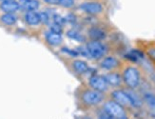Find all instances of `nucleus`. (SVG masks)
<instances>
[{"label":"nucleus","instance_id":"5","mask_svg":"<svg viewBox=\"0 0 155 119\" xmlns=\"http://www.w3.org/2000/svg\"><path fill=\"white\" fill-rule=\"evenodd\" d=\"M90 84L91 86V88L94 90L99 91H105L109 88V84H107V80L105 79L104 76L100 75H93L90 79Z\"/></svg>","mask_w":155,"mask_h":119},{"label":"nucleus","instance_id":"3","mask_svg":"<svg viewBox=\"0 0 155 119\" xmlns=\"http://www.w3.org/2000/svg\"><path fill=\"white\" fill-rule=\"evenodd\" d=\"M87 50L89 51V55L92 58H95V59H99L102 56H104L107 51L105 46L98 40H93L90 43H87Z\"/></svg>","mask_w":155,"mask_h":119},{"label":"nucleus","instance_id":"25","mask_svg":"<svg viewBox=\"0 0 155 119\" xmlns=\"http://www.w3.org/2000/svg\"><path fill=\"white\" fill-rule=\"evenodd\" d=\"M99 117L100 118H107V119H110L111 118V116L109 114H107L106 111H103L102 112H101V114H99Z\"/></svg>","mask_w":155,"mask_h":119},{"label":"nucleus","instance_id":"11","mask_svg":"<svg viewBox=\"0 0 155 119\" xmlns=\"http://www.w3.org/2000/svg\"><path fill=\"white\" fill-rule=\"evenodd\" d=\"M25 19L28 24L30 25H38L40 22H41V19H40V15L37 12H33V11H29L25 15Z\"/></svg>","mask_w":155,"mask_h":119},{"label":"nucleus","instance_id":"22","mask_svg":"<svg viewBox=\"0 0 155 119\" xmlns=\"http://www.w3.org/2000/svg\"><path fill=\"white\" fill-rule=\"evenodd\" d=\"M51 31L56 32V34H61V32H62V27H61V25L54 23L53 25L51 26Z\"/></svg>","mask_w":155,"mask_h":119},{"label":"nucleus","instance_id":"6","mask_svg":"<svg viewBox=\"0 0 155 119\" xmlns=\"http://www.w3.org/2000/svg\"><path fill=\"white\" fill-rule=\"evenodd\" d=\"M111 95H112L113 100L117 102L118 104H120L121 106H123V107H130V106H131L130 96L127 94V91L117 90V91H114L111 94Z\"/></svg>","mask_w":155,"mask_h":119},{"label":"nucleus","instance_id":"13","mask_svg":"<svg viewBox=\"0 0 155 119\" xmlns=\"http://www.w3.org/2000/svg\"><path fill=\"white\" fill-rule=\"evenodd\" d=\"M104 77L107 80V84L114 86V87L119 86L121 84V82H122V78H121V76L118 74H109Z\"/></svg>","mask_w":155,"mask_h":119},{"label":"nucleus","instance_id":"28","mask_svg":"<svg viewBox=\"0 0 155 119\" xmlns=\"http://www.w3.org/2000/svg\"><path fill=\"white\" fill-rule=\"evenodd\" d=\"M2 1H6V0H2Z\"/></svg>","mask_w":155,"mask_h":119},{"label":"nucleus","instance_id":"9","mask_svg":"<svg viewBox=\"0 0 155 119\" xmlns=\"http://www.w3.org/2000/svg\"><path fill=\"white\" fill-rule=\"evenodd\" d=\"M118 65H119L118 60L113 56L106 57L104 60L101 62V67L105 70H112L114 68H116Z\"/></svg>","mask_w":155,"mask_h":119},{"label":"nucleus","instance_id":"10","mask_svg":"<svg viewBox=\"0 0 155 119\" xmlns=\"http://www.w3.org/2000/svg\"><path fill=\"white\" fill-rule=\"evenodd\" d=\"M46 39L51 45H59L62 42V36L61 34H56L54 31H48L46 35Z\"/></svg>","mask_w":155,"mask_h":119},{"label":"nucleus","instance_id":"27","mask_svg":"<svg viewBox=\"0 0 155 119\" xmlns=\"http://www.w3.org/2000/svg\"><path fill=\"white\" fill-rule=\"evenodd\" d=\"M149 54H150V55L152 58L155 59V49H151V50L149 51Z\"/></svg>","mask_w":155,"mask_h":119},{"label":"nucleus","instance_id":"17","mask_svg":"<svg viewBox=\"0 0 155 119\" xmlns=\"http://www.w3.org/2000/svg\"><path fill=\"white\" fill-rule=\"evenodd\" d=\"M0 19H1V21L6 25H13L17 21V17L15 15L11 14V12H7V14L1 16Z\"/></svg>","mask_w":155,"mask_h":119},{"label":"nucleus","instance_id":"4","mask_svg":"<svg viewBox=\"0 0 155 119\" xmlns=\"http://www.w3.org/2000/svg\"><path fill=\"white\" fill-rule=\"evenodd\" d=\"M103 94H102V92L99 91H96V90H94V91H85L83 95H82V99H83V101L87 104V105H97L99 103L102 102L103 100Z\"/></svg>","mask_w":155,"mask_h":119},{"label":"nucleus","instance_id":"15","mask_svg":"<svg viewBox=\"0 0 155 119\" xmlns=\"http://www.w3.org/2000/svg\"><path fill=\"white\" fill-rule=\"evenodd\" d=\"M127 94H129L130 96V102H131V106L132 107H135V108H140L142 107V100H141V98L135 94L134 91H127Z\"/></svg>","mask_w":155,"mask_h":119},{"label":"nucleus","instance_id":"23","mask_svg":"<svg viewBox=\"0 0 155 119\" xmlns=\"http://www.w3.org/2000/svg\"><path fill=\"white\" fill-rule=\"evenodd\" d=\"M54 22L57 23V24H59V25H62L63 23L66 22V19L63 18V17H61L60 15H54Z\"/></svg>","mask_w":155,"mask_h":119},{"label":"nucleus","instance_id":"12","mask_svg":"<svg viewBox=\"0 0 155 119\" xmlns=\"http://www.w3.org/2000/svg\"><path fill=\"white\" fill-rule=\"evenodd\" d=\"M19 5L26 11H35L39 7L37 0H20Z\"/></svg>","mask_w":155,"mask_h":119},{"label":"nucleus","instance_id":"26","mask_svg":"<svg viewBox=\"0 0 155 119\" xmlns=\"http://www.w3.org/2000/svg\"><path fill=\"white\" fill-rule=\"evenodd\" d=\"M45 1L49 4H58L59 0H45Z\"/></svg>","mask_w":155,"mask_h":119},{"label":"nucleus","instance_id":"18","mask_svg":"<svg viewBox=\"0 0 155 119\" xmlns=\"http://www.w3.org/2000/svg\"><path fill=\"white\" fill-rule=\"evenodd\" d=\"M145 101L147 102V104L151 108V110L155 112V95L152 94H146L144 95Z\"/></svg>","mask_w":155,"mask_h":119},{"label":"nucleus","instance_id":"14","mask_svg":"<svg viewBox=\"0 0 155 119\" xmlns=\"http://www.w3.org/2000/svg\"><path fill=\"white\" fill-rule=\"evenodd\" d=\"M91 38H92L93 40H102L106 37V34L103 30H101L99 28H91L89 31Z\"/></svg>","mask_w":155,"mask_h":119},{"label":"nucleus","instance_id":"2","mask_svg":"<svg viewBox=\"0 0 155 119\" xmlns=\"http://www.w3.org/2000/svg\"><path fill=\"white\" fill-rule=\"evenodd\" d=\"M104 109L111 116V118H119V119L127 118V114L123 109V106H121L115 101L107 102L104 106Z\"/></svg>","mask_w":155,"mask_h":119},{"label":"nucleus","instance_id":"20","mask_svg":"<svg viewBox=\"0 0 155 119\" xmlns=\"http://www.w3.org/2000/svg\"><path fill=\"white\" fill-rule=\"evenodd\" d=\"M68 36L71 39H74V40H77V41H83L84 40V37L81 35L78 31H68Z\"/></svg>","mask_w":155,"mask_h":119},{"label":"nucleus","instance_id":"8","mask_svg":"<svg viewBox=\"0 0 155 119\" xmlns=\"http://www.w3.org/2000/svg\"><path fill=\"white\" fill-rule=\"evenodd\" d=\"M19 3H17L15 0H6V1H3L0 8L1 10L5 12H16L19 9Z\"/></svg>","mask_w":155,"mask_h":119},{"label":"nucleus","instance_id":"19","mask_svg":"<svg viewBox=\"0 0 155 119\" xmlns=\"http://www.w3.org/2000/svg\"><path fill=\"white\" fill-rule=\"evenodd\" d=\"M127 58L130 59L132 61H138L140 58H143V54L139 51H132L127 55Z\"/></svg>","mask_w":155,"mask_h":119},{"label":"nucleus","instance_id":"1","mask_svg":"<svg viewBox=\"0 0 155 119\" xmlns=\"http://www.w3.org/2000/svg\"><path fill=\"white\" fill-rule=\"evenodd\" d=\"M123 80L129 88H136L140 83V74L136 68L129 67L124 71Z\"/></svg>","mask_w":155,"mask_h":119},{"label":"nucleus","instance_id":"16","mask_svg":"<svg viewBox=\"0 0 155 119\" xmlns=\"http://www.w3.org/2000/svg\"><path fill=\"white\" fill-rule=\"evenodd\" d=\"M72 66H73V69H74L78 74H85V72L89 70L87 63L82 60H75L72 63Z\"/></svg>","mask_w":155,"mask_h":119},{"label":"nucleus","instance_id":"7","mask_svg":"<svg viewBox=\"0 0 155 119\" xmlns=\"http://www.w3.org/2000/svg\"><path fill=\"white\" fill-rule=\"evenodd\" d=\"M81 9H82L84 12H86L87 14L97 15V14H100V12H102L103 7L100 3L89 2V3H84L82 6H81Z\"/></svg>","mask_w":155,"mask_h":119},{"label":"nucleus","instance_id":"21","mask_svg":"<svg viewBox=\"0 0 155 119\" xmlns=\"http://www.w3.org/2000/svg\"><path fill=\"white\" fill-rule=\"evenodd\" d=\"M58 4H60L65 8H71L73 5V0H59Z\"/></svg>","mask_w":155,"mask_h":119},{"label":"nucleus","instance_id":"24","mask_svg":"<svg viewBox=\"0 0 155 119\" xmlns=\"http://www.w3.org/2000/svg\"><path fill=\"white\" fill-rule=\"evenodd\" d=\"M40 15V19H41V21L44 22V23H48L49 22V15L46 14V12H41V14H39Z\"/></svg>","mask_w":155,"mask_h":119}]
</instances>
